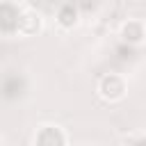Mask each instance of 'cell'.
<instances>
[{"label": "cell", "mask_w": 146, "mask_h": 146, "mask_svg": "<svg viewBox=\"0 0 146 146\" xmlns=\"http://www.w3.org/2000/svg\"><path fill=\"white\" fill-rule=\"evenodd\" d=\"M36 146H64V139H62V132L57 128H43L36 137Z\"/></svg>", "instance_id": "obj_3"}, {"label": "cell", "mask_w": 146, "mask_h": 146, "mask_svg": "<svg viewBox=\"0 0 146 146\" xmlns=\"http://www.w3.org/2000/svg\"><path fill=\"white\" fill-rule=\"evenodd\" d=\"M18 27H21L23 34H34V32L41 27V21H39V16H34V14H23Z\"/></svg>", "instance_id": "obj_4"}, {"label": "cell", "mask_w": 146, "mask_h": 146, "mask_svg": "<svg viewBox=\"0 0 146 146\" xmlns=\"http://www.w3.org/2000/svg\"><path fill=\"white\" fill-rule=\"evenodd\" d=\"M98 94H100L105 100H119V98H123V94H125V82H123V78L116 75V73L103 75L100 82H98Z\"/></svg>", "instance_id": "obj_1"}, {"label": "cell", "mask_w": 146, "mask_h": 146, "mask_svg": "<svg viewBox=\"0 0 146 146\" xmlns=\"http://www.w3.org/2000/svg\"><path fill=\"white\" fill-rule=\"evenodd\" d=\"M121 36H123L125 41H130V43H139V41H144L146 30H144V25H141L139 21H128V23H123V27H121Z\"/></svg>", "instance_id": "obj_2"}, {"label": "cell", "mask_w": 146, "mask_h": 146, "mask_svg": "<svg viewBox=\"0 0 146 146\" xmlns=\"http://www.w3.org/2000/svg\"><path fill=\"white\" fill-rule=\"evenodd\" d=\"M75 11H73V7H64L62 9V14H59V25H64V27H71V25H75Z\"/></svg>", "instance_id": "obj_5"}]
</instances>
